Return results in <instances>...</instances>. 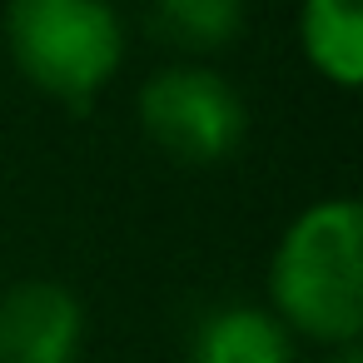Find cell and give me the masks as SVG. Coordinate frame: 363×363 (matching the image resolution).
Listing matches in <instances>:
<instances>
[{"label": "cell", "mask_w": 363, "mask_h": 363, "mask_svg": "<svg viewBox=\"0 0 363 363\" xmlns=\"http://www.w3.org/2000/svg\"><path fill=\"white\" fill-rule=\"evenodd\" d=\"M328 363H363V353H358V343H343V348H333Z\"/></svg>", "instance_id": "8"}, {"label": "cell", "mask_w": 363, "mask_h": 363, "mask_svg": "<svg viewBox=\"0 0 363 363\" xmlns=\"http://www.w3.org/2000/svg\"><path fill=\"white\" fill-rule=\"evenodd\" d=\"M298 40L323 80L353 90L363 80V0H303Z\"/></svg>", "instance_id": "6"}, {"label": "cell", "mask_w": 363, "mask_h": 363, "mask_svg": "<svg viewBox=\"0 0 363 363\" xmlns=\"http://www.w3.org/2000/svg\"><path fill=\"white\" fill-rule=\"evenodd\" d=\"M189 363H294V333L254 303H219L189 338Z\"/></svg>", "instance_id": "5"}, {"label": "cell", "mask_w": 363, "mask_h": 363, "mask_svg": "<svg viewBox=\"0 0 363 363\" xmlns=\"http://www.w3.org/2000/svg\"><path fill=\"white\" fill-rule=\"evenodd\" d=\"M85 308L65 284L26 279L0 294V363H75Z\"/></svg>", "instance_id": "4"}, {"label": "cell", "mask_w": 363, "mask_h": 363, "mask_svg": "<svg viewBox=\"0 0 363 363\" xmlns=\"http://www.w3.org/2000/svg\"><path fill=\"white\" fill-rule=\"evenodd\" d=\"M150 21L184 50H219L244 30V0H150Z\"/></svg>", "instance_id": "7"}, {"label": "cell", "mask_w": 363, "mask_h": 363, "mask_svg": "<svg viewBox=\"0 0 363 363\" xmlns=\"http://www.w3.org/2000/svg\"><path fill=\"white\" fill-rule=\"evenodd\" d=\"M140 125L145 135L184 164H219L249 135L244 95L204 65H164L140 85Z\"/></svg>", "instance_id": "3"}, {"label": "cell", "mask_w": 363, "mask_h": 363, "mask_svg": "<svg viewBox=\"0 0 363 363\" xmlns=\"http://www.w3.org/2000/svg\"><path fill=\"white\" fill-rule=\"evenodd\" d=\"M6 50L35 90L85 110L125 65V26L110 0H6Z\"/></svg>", "instance_id": "2"}, {"label": "cell", "mask_w": 363, "mask_h": 363, "mask_svg": "<svg viewBox=\"0 0 363 363\" xmlns=\"http://www.w3.org/2000/svg\"><path fill=\"white\" fill-rule=\"evenodd\" d=\"M269 313L313 343L343 348L363 333V209L358 199L308 204L269 259Z\"/></svg>", "instance_id": "1"}]
</instances>
